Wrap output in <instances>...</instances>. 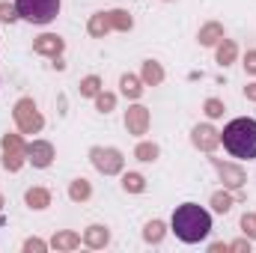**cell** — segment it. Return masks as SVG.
Instances as JSON below:
<instances>
[{
  "mask_svg": "<svg viewBox=\"0 0 256 253\" xmlns=\"http://www.w3.org/2000/svg\"><path fill=\"white\" fill-rule=\"evenodd\" d=\"M173 232L185 244H196L212 232V214L196 202H185L173 212Z\"/></svg>",
  "mask_w": 256,
  "mask_h": 253,
  "instance_id": "obj_1",
  "label": "cell"
},
{
  "mask_svg": "<svg viewBox=\"0 0 256 253\" xmlns=\"http://www.w3.org/2000/svg\"><path fill=\"white\" fill-rule=\"evenodd\" d=\"M220 140H224V146H226L230 155L248 158V161L256 158V120H248V116L232 120L230 126L224 128Z\"/></svg>",
  "mask_w": 256,
  "mask_h": 253,
  "instance_id": "obj_2",
  "label": "cell"
},
{
  "mask_svg": "<svg viewBox=\"0 0 256 253\" xmlns=\"http://www.w3.org/2000/svg\"><path fill=\"white\" fill-rule=\"evenodd\" d=\"M60 12V0H15V15L30 24H51Z\"/></svg>",
  "mask_w": 256,
  "mask_h": 253,
  "instance_id": "obj_3",
  "label": "cell"
},
{
  "mask_svg": "<svg viewBox=\"0 0 256 253\" xmlns=\"http://www.w3.org/2000/svg\"><path fill=\"white\" fill-rule=\"evenodd\" d=\"M92 161H96V167L104 170V173H116L120 164H122L120 152H114V149H92Z\"/></svg>",
  "mask_w": 256,
  "mask_h": 253,
  "instance_id": "obj_4",
  "label": "cell"
},
{
  "mask_svg": "<svg viewBox=\"0 0 256 253\" xmlns=\"http://www.w3.org/2000/svg\"><path fill=\"white\" fill-rule=\"evenodd\" d=\"M15 116H18V122H21L24 131H39V126H42V116L36 114L33 102H21L18 110H15Z\"/></svg>",
  "mask_w": 256,
  "mask_h": 253,
  "instance_id": "obj_5",
  "label": "cell"
},
{
  "mask_svg": "<svg viewBox=\"0 0 256 253\" xmlns=\"http://www.w3.org/2000/svg\"><path fill=\"white\" fill-rule=\"evenodd\" d=\"M128 24H131V18L126 12H110V18H96L92 21V33H102V27L108 30V27H128Z\"/></svg>",
  "mask_w": 256,
  "mask_h": 253,
  "instance_id": "obj_6",
  "label": "cell"
},
{
  "mask_svg": "<svg viewBox=\"0 0 256 253\" xmlns=\"http://www.w3.org/2000/svg\"><path fill=\"white\" fill-rule=\"evenodd\" d=\"M30 155H33L30 161H33L36 167H48V164H51V146H48V143H33V146H30Z\"/></svg>",
  "mask_w": 256,
  "mask_h": 253,
  "instance_id": "obj_7",
  "label": "cell"
},
{
  "mask_svg": "<svg viewBox=\"0 0 256 253\" xmlns=\"http://www.w3.org/2000/svg\"><path fill=\"white\" fill-rule=\"evenodd\" d=\"M36 51H45V54H60V51H63V42H60L57 36H42V39L36 42Z\"/></svg>",
  "mask_w": 256,
  "mask_h": 253,
  "instance_id": "obj_8",
  "label": "cell"
},
{
  "mask_svg": "<svg viewBox=\"0 0 256 253\" xmlns=\"http://www.w3.org/2000/svg\"><path fill=\"white\" fill-rule=\"evenodd\" d=\"M128 128L137 131V134L146 128V110H143V108H131V110H128Z\"/></svg>",
  "mask_w": 256,
  "mask_h": 253,
  "instance_id": "obj_9",
  "label": "cell"
},
{
  "mask_svg": "<svg viewBox=\"0 0 256 253\" xmlns=\"http://www.w3.org/2000/svg\"><path fill=\"white\" fill-rule=\"evenodd\" d=\"M3 146H6V155H9V158H6V164L15 170V167H18V155H21V146H18V140H15V137H6V140H3Z\"/></svg>",
  "mask_w": 256,
  "mask_h": 253,
  "instance_id": "obj_10",
  "label": "cell"
},
{
  "mask_svg": "<svg viewBox=\"0 0 256 253\" xmlns=\"http://www.w3.org/2000/svg\"><path fill=\"white\" fill-rule=\"evenodd\" d=\"M194 140H196L200 146H206V149H212L218 137H214V131H212V128H196V131H194Z\"/></svg>",
  "mask_w": 256,
  "mask_h": 253,
  "instance_id": "obj_11",
  "label": "cell"
},
{
  "mask_svg": "<svg viewBox=\"0 0 256 253\" xmlns=\"http://www.w3.org/2000/svg\"><path fill=\"white\" fill-rule=\"evenodd\" d=\"M122 90H126L128 96H140V86H137L134 78H126V80H122Z\"/></svg>",
  "mask_w": 256,
  "mask_h": 253,
  "instance_id": "obj_12",
  "label": "cell"
},
{
  "mask_svg": "<svg viewBox=\"0 0 256 253\" xmlns=\"http://www.w3.org/2000/svg\"><path fill=\"white\" fill-rule=\"evenodd\" d=\"M232 54H236V48H232V45H224V48L218 51V60H220V63H230Z\"/></svg>",
  "mask_w": 256,
  "mask_h": 253,
  "instance_id": "obj_13",
  "label": "cell"
},
{
  "mask_svg": "<svg viewBox=\"0 0 256 253\" xmlns=\"http://www.w3.org/2000/svg\"><path fill=\"white\" fill-rule=\"evenodd\" d=\"M27 200H30V202H36V206H39V208H42V206H45V202H48V196H45V194H42V190H30V194H27Z\"/></svg>",
  "mask_w": 256,
  "mask_h": 253,
  "instance_id": "obj_14",
  "label": "cell"
},
{
  "mask_svg": "<svg viewBox=\"0 0 256 253\" xmlns=\"http://www.w3.org/2000/svg\"><path fill=\"white\" fill-rule=\"evenodd\" d=\"M143 74H146V80H161V68H158V66H146V72H143Z\"/></svg>",
  "mask_w": 256,
  "mask_h": 253,
  "instance_id": "obj_15",
  "label": "cell"
},
{
  "mask_svg": "<svg viewBox=\"0 0 256 253\" xmlns=\"http://www.w3.org/2000/svg\"><path fill=\"white\" fill-rule=\"evenodd\" d=\"M96 86H98V80H96V78H90V80L84 84V92H86V96H92V92H96Z\"/></svg>",
  "mask_w": 256,
  "mask_h": 253,
  "instance_id": "obj_16",
  "label": "cell"
},
{
  "mask_svg": "<svg viewBox=\"0 0 256 253\" xmlns=\"http://www.w3.org/2000/svg\"><path fill=\"white\" fill-rule=\"evenodd\" d=\"M140 158H155V146H140Z\"/></svg>",
  "mask_w": 256,
  "mask_h": 253,
  "instance_id": "obj_17",
  "label": "cell"
},
{
  "mask_svg": "<svg viewBox=\"0 0 256 253\" xmlns=\"http://www.w3.org/2000/svg\"><path fill=\"white\" fill-rule=\"evenodd\" d=\"M158 230H161V224H149V230H146V238H158V236H161Z\"/></svg>",
  "mask_w": 256,
  "mask_h": 253,
  "instance_id": "obj_18",
  "label": "cell"
},
{
  "mask_svg": "<svg viewBox=\"0 0 256 253\" xmlns=\"http://www.w3.org/2000/svg\"><path fill=\"white\" fill-rule=\"evenodd\" d=\"M126 188H131V190H140V179H137V176H128V179H126Z\"/></svg>",
  "mask_w": 256,
  "mask_h": 253,
  "instance_id": "obj_19",
  "label": "cell"
},
{
  "mask_svg": "<svg viewBox=\"0 0 256 253\" xmlns=\"http://www.w3.org/2000/svg\"><path fill=\"white\" fill-rule=\"evenodd\" d=\"M110 104H114V98H110V96H102V98H98V108H102V110H104V108H110Z\"/></svg>",
  "mask_w": 256,
  "mask_h": 253,
  "instance_id": "obj_20",
  "label": "cell"
},
{
  "mask_svg": "<svg viewBox=\"0 0 256 253\" xmlns=\"http://www.w3.org/2000/svg\"><path fill=\"white\" fill-rule=\"evenodd\" d=\"M208 114L218 116V114H220V104H218V102H208Z\"/></svg>",
  "mask_w": 256,
  "mask_h": 253,
  "instance_id": "obj_21",
  "label": "cell"
},
{
  "mask_svg": "<svg viewBox=\"0 0 256 253\" xmlns=\"http://www.w3.org/2000/svg\"><path fill=\"white\" fill-rule=\"evenodd\" d=\"M72 194H74V196H86V185H74Z\"/></svg>",
  "mask_w": 256,
  "mask_h": 253,
  "instance_id": "obj_22",
  "label": "cell"
},
{
  "mask_svg": "<svg viewBox=\"0 0 256 253\" xmlns=\"http://www.w3.org/2000/svg\"><path fill=\"white\" fill-rule=\"evenodd\" d=\"M248 68H250V72H256V54H250V57H248Z\"/></svg>",
  "mask_w": 256,
  "mask_h": 253,
  "instance_id": "obj_23",
  "label": "cell"
},
{
  "mask_svg": "<svg viewBox=\"0 0 256 253\" xmlns=\"http://www.w3.org/2000/svg\"><path fill=\"white\" fill-rule=\"evenodd\" d=\"M248 96H250V98H256V84H254V86H248Z\"/></svg>",
  "mask_w": 256,
  "mask_h": 253,
  "instance_id": "obj_24",
  "label": "cell"
}]
</instances>
